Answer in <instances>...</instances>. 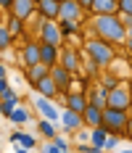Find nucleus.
Here are the masks:
<instances>
[{"label": "nucleus", "instance_id": "423d86ee", "mask_svg": "<svg viewBox=\"0 0 132 153\" xmlns=\"http://www.w3.org/2000/svg\"><path fill=\"white\" fill-rule=\"evenodd\" d=\"M48 74L53 76V82H56V85H58V92L61 95H66V92L72 90V71H69V69H66V66H61V63H53V66H50V71H48Z\"/></svg>", "mask_w": 132, "mask_h": 153}, {"label": "nucleus", "instance_id": "393cba45", "mask_svg": "<svg viewBox=\"0 0 132 153\" xmlns=\"http://www.w3.org/2000/svg\"><path fill=\"white\" fill-rule=\"evenodd\" d=\"M37 132H40L43 137H48V140H53V137H56V135H58V132H56V127H53V122H50V119H40V122H37Z\"/></svg>", "mask_w": 132, "mask_h": 153}, {"label": "nucleus", "instance_id": "7ed1b4c3", "mask_svg": "<svg viewBox=\"0 0 132 153\" xmlns=\"http://www.w3.org/2000/svg\"><path fill=\"white\" fill-rule=\"evenodd\" d=\"M127 119H130V111H122V108H103V127L114 135H122L124 127H127Z\"/></svg>", "mask_w": 132, "mask_h": 153}, {"label": "nucleus", "instance_id": "412c9836", "mask_svg": "<svg viewBox=\"0 0 132 153\" xmlns=\"http://www.w3.org/2000/svg\"><path fill=\"white\" fill-rule=\"evenodd\" d=\"M48 71H50V66H48V63H43V61H37V63H32V66H27V79L34 85V82H37L40 76H45Z\"/></svg>", "mask_w": 132, "mask_h": 153}, {"label": "nucleus", "instance_id": "a19ab883", "mask_svg": "<svg viewBox=\"0 0 132 153\" xmlns=\"http://www.w3.org/2000/svg\"><path fill=\"white\" fill-rule=\"evenodd\" d=\"M130 114H132V100H130Z\"/></svg>", "mask_w": 132, "mask_h": 153}, {"label": "nucleus", "instance_id": "0eeeda50", "mask_svg": "<svg viewBox=\"0 0 132 153\" xmlns=\"http://www.w3.org/2000/svg\"><path fill=\"white\" fill-rule=\"evenodd\" d=\"M82 5L77 0H58V19H66V21H82Z\"/></svg>", "mask_w": 132, "mask_h": 153}, {"label": "nucleus", "instance_id": "c756f323", "mask_svg": "<svg viewBox=\"0 0 132 153\" xmlns=\"http://www.w3.org/2000/svg\"><path fill=\"white\" fill-rule=\"evenodd\" d=\"M82 61H85V71H87V76H92V79H95V76H98V71H101V66H98V63L92 61L90 56H85Z\"/></svg>", "mask_w": 132, "mask_h": 153}, {"label": "nucleus", "instance_id": "f257e3e1", "mask_svg": "<svg viewBox=\"0 0 132 153\" xmlns=\"http://www.w3.org/2000/svg\"><path fill=\"white\" fill-rule=\"evenodd\" d=\"M90 27L95 32V37H101V40L111 42V45H124L127 42V29H124V24L119 19V11L116 13H95Z\"/></svg>", "mask_w": 132, "mask_h": 153}, {"label": "nucleus", "instance_id": "aec40b11", "mask_svg": "<svg viewBox=\"0 0 132 153\" xmlns=\"http://www.w3.org/2000/svg\"><path fill=\"white\" fill-rule=\"evenodd\" d=\"M106 137H108V129L106 127H90V143L98 148V151H106Z\"/></svg>", "mask_w": 132, "mask_h": 153}, {"label": "nucleus", "instance_id": "2f4dec72", "mask_svg": "<svg viewBox=\"0 0 132 153\" xmlns=\"http://www.w3.org/2000/svg\"><path fill=\"white\" fill-rule=\"evenodd\" d=\"M119 13H132V0H119Z\"/></svg>", "mask_w": 132, "mask_h": 153}, {"label": "nucleus", "instance_id": "4c0bfd02", "mask_svg": "<svg viewBox=\"0 0 132 153\" xmlns=\"http://www.w3.org/2000/svg\"><path fill=\"white\" fill-rule=\"evenodd\" d=\"M124 48H127V53H130V58H132V40H127V42H124Z\"/></svg>", "mask_w": 132, "mask_h": 153}, {"label": "nucleus", "instance_id": "4468645a", "mask_svg": "<svg viewBox=\"0 0 132 153\" xmlns=\"http://www.w3.org/2000/svg\"><path fill=\"white\" fill-rule=\"evenodd\" d=\"M19 58H21V63H24V66L37 63V61H40V42H27V45L21 48Z\"/></svg>", "mask_w": 132, "mask_h": 153}, {"label": "nucleus", "instance_id": "b1692460", "mask_svg": "<svg viewBox=\"0 0 132 153\" xmlns=\"http://www.w3.org/2000/svg\"><path fill=\"white\" fill-rule=\"evenodd\" d=\"M11 140H13V143H21L24 151H32V148L37 145V140L32 137V135H27V132H11Z\"/></svg>", "mask_w": 132, "mask_h": 153}, {"label": "nucleus", "instance_id": "1a4fd4ad", "mask_svg": "<svg viewBox=\"0 0 132 153\" xmlns=\"http://www.w3.org/2000/svg\"><path fill=\"white\" fill-rule=\"evenodd\" d=\"M34 108L40 111V116L43 119H50V122H56V119H61V111L53 103H50V98H45V95H40V98H34Z\"/></svg>", "mask_w": 132, "mask_h": 153}, {"label": "nucleus", "instance_id": "c85d7f7f", "mask_svg": "<svg viewBox=\"0 0 132 153\" xmlns=\"http://www.w3.org/2000/svg\"><path fill=\"white\" fill-rule=\"evenodd\" d=\"M11 42H13V34H11V29H8V27H0V50L11 48Z\"/></svg>", "mask_w": 132, "mask_h": 153}, {"label": "nucleus", "instance_id": "cd10ccee", "mask_svg": "<svg viewBox=\"0 0 132 153\" xmlns=\"http://www.w3.org/2000/svg\"><path fill=\"white\" fill-rule=\"evenodd\" d=\"M77 24H79V21H66V19H58V27H61L63 40H66V37H72L74 32H77Z\"/></svg>", "mask_w": 132, "mask_h": 153}, {"label": "nucleus", "instance_id": "4be33fe9", "mask_svg": "<svg viewBox=\"0 0 132 153\" xmlns=\"http://www.w3.org/2000/svg\"><path fill=\"white\" fill-rule=\"evenodd\" d=\"M106 98H108V90H106L103 85H98V87H92V95H90L87 100H90V103H95L98 108H106V106H108Z\"/></svg>", "mask_w": 132, "mask_h": 153}, {"label": "nucleus", "instance_id": "f704fd0d", "mask_svg": "<svg viewBox=\"0 0 132 153\" xmlns=\"http://www.w3.org/2000/svg\"><path fill=\"white\" fill-rule=\"evenodd\" d=\"M77 3L82 5V11H90V8H92V0H77Z\"/></svg>", "mask_w": 132, "mask_h": 153}, {"label": "nucleus", "instance_id": "72a5a7b5", "mask_svg": "<svg viewBox=\"0 0 132 153\" xmlns=\"http://www.w3.org/2000/svg\"><path fill=\"white\" fill-rule=\"evenodd\" d=\"M8 90H11V87H8V79H5V76H0V95H5Z\"/></svg>", "mask_w": 132, "mask_h": 153}, {"label": "nucleus", "instance_id": "9b49d317", "mask_svg": "<svg viewBox=\"0 0 132 153\" xmlns=\"http://www.w3.org/2000/svg\"><path fill=\"white\" fill-rule=\"evenodd\" d=\"M58 63L61 66H66L69 71H79V63H82V58H79V53L74 50V48H63V50H58Z\"/></svg>", "mask_w": 132, "mask_h": 153}, {"label": "nucleus", "instance_id": "2eb2a0df", "mask_svg": "<svg viewBox=\"0 0 132 153\" xmlns=\"http://www.w3.org/2000/svg\"><path fill=\"white\" fill-rule=\"evenodd\" d=\"M0 98H3V100H0V116H5V119H8V116H11V114H13V108L19 106V103H21V100H19V95H16V92H5V95H0Z\"/></svg>", "mask_w": 132, "mask_h": 153}, {"label": "nucleus", "instance_id": "bb28decb", "mask_svg": "<svg viewBox=\"0 0 132 153\" xmlns=\"http://www.w3.org/2000/svg\"><path fill=\"white\" fill-rule=\"evenodd\" d=\"M8 29H11V34H13V37H19V34H21V32H24V21H21V19H19V16H8Z\"/></svg>", "mask_w": 132, "mask_h": 153}, {"label": "nucleus", "instance_id": "5701e85b", "mask_svg": "<svg viewBox=\"0 0 132 153\" xmlns=\"http://www.w3.org/2000/svg\"><path fill=\"white\" fill-rule=\"evenodd\" d=\"M66 151H72V145L66 143V137H56L50 140V145H45V153H66Z\"/></svg>", "mask_w": 132, "mask_h": 153}, {"label": "nucleus", "instance_id": "20e7f679", "mask_svg": "<svg viewBox=\"0 0 132 153\" xmlns=\"http://www.w3.org/2000/svg\"><path fill=\"white\" fill-rule=\"evenodd\" d=\"M40 42H50V45H56V48L63 45V34H61L58 19H45V16H40Z\"/></svg>", "mask_w": 132, "mask_h": 153}, {"label": "nucleus", "instance_id": "a211bd4d", "mask_svg": "<svg viewBox=\"0 0 132 153\" xmlns=\"http://www.w3.org/2000/svg\"><path fill=\"white\" fill-rule=\"evenodd\" d=\"M119 11V0H92V8L90 13H116Z\"/></svg>", "mask_w": 132, "mask_h": 153}, {"label": "nucleus", "instance_id": "a878e982", "mask_svg": "<svg viewBox=\"0 0 132 153\" xmlns=\"http://www.w3.org/2000/svg\"><path fill=\"white\" fill-rule=\"evenodd\" d=\"M8 119H11L13 124H27V122H29V111H27V108H21V103H19V106L13 108V114H11Z\"/></svg>", "mask_w": 132, "mask_h": 153}, {"label": "nucleus", "instance_id": "6ab92c4d", "mask_svg": "<svg viewBox=\"0 0 132 153\" xmlns=\"http://www.w3.org/2000/svg\"><path fill=\"white\" fill-rule=\"evenodd\" d=\"M37 13L45 19H58V0H37Z\"/></svg>", "mask_w": 132, "mask_h": 153}, {"label": "nucleus", "instance_id": "9d476101", "mask_svg": "<svg viewBox=\"0 0 132 153\" xmlns=\"http://www.w3.org/2000/svg\"><path fill=\"white\" fill-rule=\"evenodd\" d=\"M34 11H37V0H13V5H11V13L19 16L21 21L32 19Z\"/></svg>", "mask_w": 132, "mask_h": 153}, {"label": "nucleus", "instance_id": "ddd939ff", "mask_svg": "<svg viewBox=\"0 0 132 153\" xmlns=\"http://www.w3.org/2000/svg\"><path fill=\"white\" fill-rule=\"evenodd\" d=\"M82 119H85V127H101L103 124V108H98L95 103H87L85 111H82Z\"/></svg>", "mask_w": 132, "mask_h": 153}, {"label": "nucleus", "instance_id": "f03ea898", "mask_svg": "<svg viewBox=\"0 0 132 153\" xmlns=\"http://www.w3.org/2000/svg\"><path fill=\"white\" fill-rule=\"evenodd\" d=\"M85 56H90L92 61L101 66V69H103V66H108V63L116 58L114 45H111V42H106V40H101V37H92V40L85 42Z\"/></svg>", "mask_w": 132, "mask_h": 153}, {"label": "nucleus", "instance_id": "c9c22d12", "mask_svg": "<svg viewBox=\"0 0 132 153\" xmlns=\"http://www.w3.org/2000/svg\"><path fill=\"white\" fill-rule=\"evenodd\" d=\"M124 135L132 140V119H127V127H124Z\"/></svg>", "mask_w": 132, "mask_h": 153}, {"label": "nucleus", "instance_id": "39448f33", "mask_svg": "<svg viewBox=\"0 0 132 153\" xmlns=\"http://www.w3.org/2000/svg\"><path fill=\"white\" fill-rule=\"evenodd\" d=\"M108 106L111 108H122V111H130V100H132V90L127 85H116L108 90Z\"/></svg>", "mask_w": 132, "mask_h": 153}, {"label": "nucleus", "instance_id": "dca6fc26", "mask_svg": "<svg viewBox=\"0 0 132 153\" xmlns=\"http://www.w3.org/2000/svg\"><path fill=\"white\" fill-rule=\"evenodd\" d=\"M58 50H61V48L50 45V42H40V61L48 63V66L58 63Z\"/></svg>", "mask_w": 132, "mask_h": 153}, {"label": "nucleus", "instance_id": "473e14b6", "mask_svg": "<svg viewBox=\"0 0 132 153\" xmlns=\"http://www.w3.org/2000/svg\"><path fill=\"white\" fill-rule=\"evenodd\" d=\"M119 19H122L124 29H130V27H132V13H119Z\"/></svg>", "mask_w": 132, "mask_h": 153}, {"label": "nucleus", "instance_id": "7c9ffc66", "mask_svg": "<svg viewBox=\"0 0 132 153\" xmlns=\"http://www.w3.org/2000/svg\"><path fill=\"white\" fill-rule=\"evenodd\" d=\"M101 85L106 87V90H111V87H116V85H119V79H116V76H103Z\"/></svg>", "mask_w": 132, "mask_h": 153}, {"label": "nucleus", "instance_id": "f3484780", "mask_svg": "<svg viewBox=\"0 0 132 153\" xmlns=\"http://www.w3.org/2000/svg\"><path fill=\"white\" fill-rule=\"evenodd\" d=\"M66 98V108H72V111H85V106H87L90 100H87V95H82V92H66L63 95Z\"/></svg>", "mask_w": 132, "mask_h": 153}, {"label": "nucleus", "instance_id": "6e6552de", "mask_svg": "<svg viewBox=\"0 0 132 153\" xmlns=\"http://www.w3.org/2000/svg\"><path fill=\"white\" fill-rule=\"evenodd\" d=\"M61 127H63L66 132H79V129L85 127V119H82V114H79V111L63 108V111H61Z\"/></svg>", "mask_w": 132, "mask_h": 153}, {"label": "nucleus", "instance_id": "f8f14e48", "mask_svg": "<svg viewBox=\"0 0 132 153\" xmlns=\"http://www.w3.org/2000/svg\"><path fill=\"white\" fill-rule=\"evenodd\" d=\"M34 90L40 92V95H45V98H56V95H61V92H58V85L53 82V76H50V74L40 76V79L34 82Z\"/></svg>", "mask_w": 132, "mask_h": 153}, {"label": "nucleus", "instance_id": "58836bf2", "mask_svg": "<svg viewBox=\"0 0 132 153\" xmlns=\"http://www.w3.org/2000/svg\"><path fill=\"white\" fill-rule=\"evenodd\" d=\"M8 74V69H5V63H0V76H5Z\"/></svg>", "mask_w": 132, "mask_h": 153}, {"label": "nucleus", "instance_id": "e433bc0d", "mask_svg": "<svg viewBox=\"0 0 132 153\" xmlns=\"http://www.w3.org/2000/svg\"><path fill=\"white\" fill-rule=\"evenodd\" d=\"M11 5H13V0H0V8H5V11H11Z\"/></svg>", "mask_w": 132, "mask_h": 153}, {"label": "nucleus", "instance_id": "ea45409f", "mask_svg": "<svg viewBox=\"0 0 132 153\" xmlns=\"http://www.w3.org/2000/svg\"><path fill=\"white\" fill-rule=\"evenodd\" d=\"M127 40H132V27H130V29H127Z\"/></svg>", "mask_w": 132, "mask_h": 153}]
</instances>
